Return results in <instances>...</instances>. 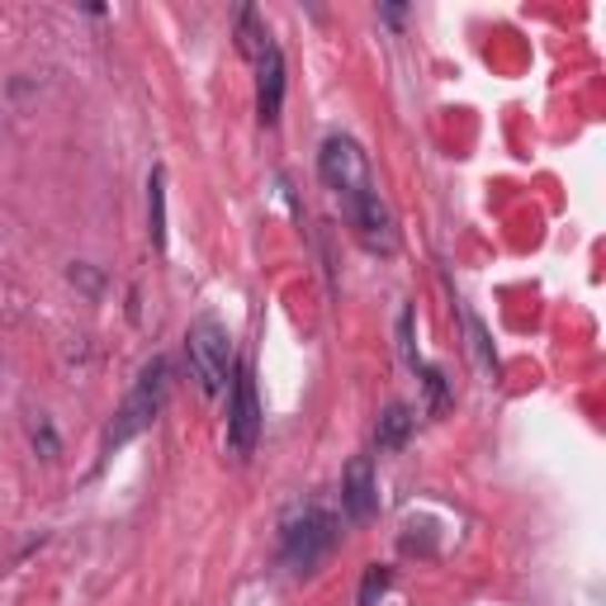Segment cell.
Masks as SVG:
<instances>
[{
    "label": "cell",
    "instance_id": "3",
    "mask_svg": "<svg viewBox=\"0 0 606 606\" xmlns=\"http://www.w3.org/2000/svg\"><path fill=\"white\" fill-rule=\"evenodd\" d=\"M185 351H190V370H194V380H200L204 394H223V384H228V355H233V346H228V332L213 323V317H200V323L185 332Z\"/></svg>",
    "mask_w": 606,
    "mask_h": 606
},
{
    "label": "cell",
    "instance_id": "11",
    "mask_svg": "<svg viewBox=\"0 0 606 606\" xmlns=\"http://www.w3.org/2000/svg\"><path fill=\"white\" fill-rule=\"evenodd\" d=\"M384 593H388V568H380V564L365 568V583H361V597H355V602H361V606H374Z\"/></svg>",
    "mask_w": 606,
    "mask_h": 606
},
{
    "label": "cell",
    "instance_id": "12",
    "mask_svg": "<svg viewBox=\"0 0 606 606\" xmlns=\"http://www.w3.org/2000/svg\"><path fill=\"white\" fill-rule=\"evenodd\" d=\"M33 445L43 451V459L58 455V436H52V426H48V422H39V432H33Z\"/></svg>",
    "mask_w": 606,
    "mask_h": 606
},
{
    "label": "cell",
    "instance_id": "10",
    "mask_svg": "<svg viewBox=\"0 0 606 606\" xmlns=\"http://www.w3.org/2000/svg\"><path fill=\"white\" fill-rule=\"evenodd\" d=\"M148 219H152V242L166 246V171H152L148 181Z\"/></svg>",
    "mask_w": 606,
    "mask_h": 606
},
{
    "label": "cell",
    "instance_id": "1",
    "mask_svg": "<svg viewBox=\"0 0 606 606\" xmlns=\"http://www.w3.org/2000/svg\"><path fill=\"white\" fill-rule=\"evenodd\" d=\"M166 361L156 355V361L138 374V388L129 398H123V407L114 413V426H110V436H104V445H123V441H133L138 432H148V426L156 422V413H162V403H166Z\"/></svg>",
    "mask_w": 606,
    "mask_h": 606
},
{
    "label": "cell",
    "instance_id": "7",
    "mask_svg": "<svg viewBox=\"0 0 606 606\" xmlns=\"http://www.w3.org/2000/svg\"><path fill=\"white\" fill-rule=\"evenodd\" d=\"M256 71H261V81H256V110H261V123L271 129V123H280V104H284V58H280L275 43L261 48Z\"/></svg>",
    "mask_w": 606,
    "mask_h": 606
},
{
    "label": "cell",
    "instance_id": "8",
    "mask_svg": "<svg viewBox=\"0 0 606 606\" xmlns=\"http://www.w3.org/2000/svg\"><path fill=\"white\" fill-rule=\"evenodd\" d=\"M374 503H380V493H374V469H370L365 455H355L342 474V507H346L351 522H370Z\"/></svg>",
    "mask_w": 606,
    "mask_h": 606
},
{
    "label": "cell",
    "instance_id": "6",
    "mask_svg": "<svg viewBox=\"0 0 606 606\" xmlns=\"http://www.w3.org/2000/svg\"><path fill=\"white\" fill-rule=\"evenodd\" d=\"M346 213H351V228H355V238H361L370 252H394V219H388V209L380 204V194H361L355 204H346Z\"/></svg>",
    "mask_w": 606,
    "mask_h": 606
},
{
    "label": "cell",
    "instance_id": "13",
    "mask_svg": "<svg viewBox=\"0 0 606 606\" xmlns=\"http://www.w3.org/2000/svg\"><path fill=\"white\" fill-rule=\"evenodd\" d=\"M426 388H432V407L441 413V407H445V380H441V370H426Z\"/></svg>",
    "mask_w": 606,
    "mask_h": 606
},
{
    "label": "cell",
    "instance_id": "9",
    "mask_svg": "<svg viewBox=\"0 0 606 606\" xmlns=\"http://www.w3.org/2000/svg\"><path fill=\"white\" fill-rule=\"evenodd\" d=\"M407 432H413V413H407L403 403H388L384 417H380V451H398V445L407 441Z\"/></svg>",
    "mask_w": 606,
    "mask_h": 606
},
{
    "label": "cell",
    "instance_id": "2",
    "mask_svg": "<svg viewBox=\"0 0 606 606\" xmlns=\"http://www.w3.org/2000/svg\"><path fill=\"white\" fill-rule=\"evenodd\" d=\"M332 545H336V522L327 512L309 507L303 516H294V522H284L280 549H284V564H290L294 574H313V568L332 555Z\"/></svg>",
    "mask_w": 606,
    "mask_h": 606
},
{
    "label": "cell",
    "instance_id": "5",
    "mask_svg": "<svg viewBox=\"0 0 606 606\" xmlns=\"http://www.w3.org/2000/svg\"><path fill=\"white\" fill-rule=\"evenodd\" d=\"M256 436H261L256 380H252V365H238V380H233V413H228V445H233V455H252V451H256Z\"/></svg>",
    "mask_w": 606,
    "mask_h": 606
},
{
    "label": "cell",
    "instance_id": "4",
    "mask_svg": "<svg viewBox=\"0 0 606 606\" xmlns=\"http://www.w3.org/2000/svg\"><path fill=\"white\" fill-rule=\"evenodd\" d=\"M317 171H323V181L342 194V204H355L361 194H370V162L351 138H327L323 152H317Z\"/></svg>",
    "mask_w": 606,
    "mask_h": 606
}]
</instances>
